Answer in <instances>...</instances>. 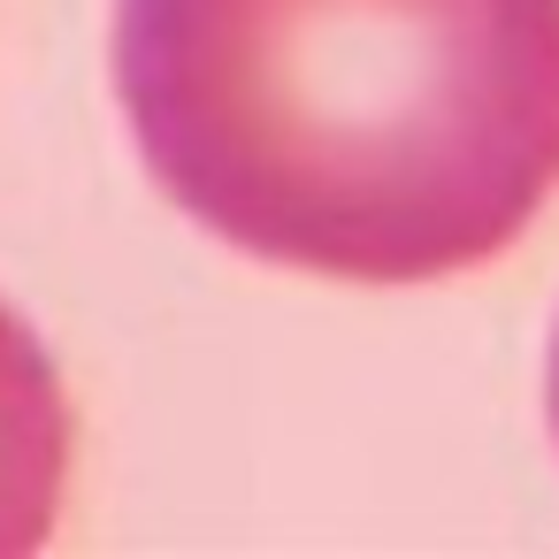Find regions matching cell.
Returning <instances> with one entry per match:
<instances>
[{
    "label": "cell",
    "mask_w": 559,
    "mask_h": 559,
    "mask_svg": "<svg viewBox=\"0 0 559 559\" xmlns=\"http://www.w3.org/2000/svg\"><path fill=\"white\" fill-rule=\"evenodd\" d=\"M116 93L223 246L429 284L559 185V0H123Z\"/></svg>",
    "instance_id": "obj_1"
},
{
    "label": "cell",
    "mask_w": 559,
    "mask_h": 559,
    "mask_svg": "<svg viewBox=\"0 0 559 559\" xmlns=\"http://www.w3.org/2000/svg\"><path fill=\"white\" fill-rule=\"evenodd\" d=\"M70 483V399L16 307H0V559L55 536Z\"/></svg>",
    "instance_id": "obj_2"
},
{
    "label": "cell",
    "mask_w": 559,
    "mask_h": 559,
    "mask_svg": "<svg viewBox=\"0 0 559 559\" xmlns=\"http://www.w3.org/2000/svg\"><path fill=\"white\" fill-rule=\"evenodd\" d=\"M551 429H559V337H551Z\"/></svg>",
    "instance_id": "obj_3"
}]
</instances>
